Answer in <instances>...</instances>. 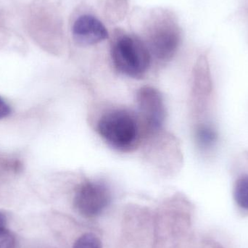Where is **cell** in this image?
I'll list each match as a JSON object with an SVG mask.
<instances>
[{
    "mask_svg": "<svg viewBox=\"0 0 248 248\" xmlns=\"http://www.w3.org/2000/svg\"><path fill=\"white\" fill-rule=\"evenodd\" d=\"M97 128L103 140L118 151H131L140 141L138 122L128 110H114L105 113L98 121Z\"/></svg>",
    "mask_w": 248,
    "mask_h": 248,
    "instance_id": "cell-1",
    "label": "cell"
},
{
    "mask_svg": "<svg viewBox=\"0 0 248 248\" xmlns=\"http://www.w3.org/2000/svg\"><path fill=\"white\" fill-rule=\"evenodd\" d=\"M112 58L118 71L127 77L141 78L150 66V52L140 39L124 36L113 45Z\"/></svg>",
    "mask_w": 248,
    "mask_h": 248,
    "instance_id": "cell-2",
    "label": "cell"
},
{
    "mask_svg": "<svg viewBox=\"0 0 248 248\" xmlns=\"http://www.w3.org/2000/svg\"><path fill=\"white\" fill-rule=\"evenodd\" d=\"M110 201L111 194L106 184L89 181L81 185L77 190L74 205L80 214L92 218L102 214Z\"/></svg>",
    "mask_w": 248,
    "mask_h": 248,
    "instance_id": "cell-3",
    "label": "cell"
},
{
    "mask_svg": "<svg viewBox=\"0 0 248 248\" xmlns=\"http://www.w3.org/2000/svg\"><path fill=\"white\" fill-rule=\"evenodd\" d=\"M137 104L141 116L152 131L161 128L166 119L164 100L160 92L151 87H141L137 94Z\"/></svg>",
    "mask_w": 248,
    "mask_h": 248,
    "instance_id": "cell-4",
    "label": "cell"
},
{
    "mask_svg": "<svg viewBox=\"0 0 248 248\" xmlns=\"http://www.w3.org/2000/svg\"><path fill=\"white\" fill-rule=\"evenodd\" d=\"M73 36L79 45H93L108 37V33L104 25L93 16H81L73 26Z\"/></svg>",
    "mask_w": 248,
    "mask_h": 248,
    "instance_id": "cell-5",
    "label": "cell"
},
{
    "mask_svg": "<svg viewBox=\"0 0 248 248\" xmlns=\"http://www.w3.org/2000/svg\"><path fill=\"white\" fill-rule=\"evenodd\" d=\"M179 41V34L175 28L170 26H162L153 32L150 37V52L157 59L169 61L176 53Z\"/></svg>",
    "mask_w": 248,
    "mask_h": 248,
    "instance_id": "cell-6",
    "label": "cell"
},
{
    "mask_svg": "<svg viewBox=\"0 0 248 248\" xmlns=\"http://www.w3.org/2000/svg\"><path fill=\"white\" fill-rule=\"evenodd\" d=\"M217 140V131L214 128L206 124L198 125L195 131V141L201 150H209L215 144Z\"/></svg>",
    "mask_w": 248,
    "mask_h": 248,
    "instance_id": "cell-7",
    "label": "cell"
},
{
    "mask_svg": "<svg viewBox=\"0 0 248 248\" xmlns=\"http://www.w3.org/2000/svg\"><path fill=\"white\" fill-rule=\"evenodd\" d=\"M234 198L240 207L248 209V176H243L236 182Z\"/></svg>",
    "mask_w": 248,
    "mask_h": 248,
    "instance_id": "cell-8",
    "label": "cell"
},
{
    "mask_svg": "<svg viewBox=\"0 0 248 248\" xmlns=\"http://www.w3.org/2000/svg\"><path fill=\"white\" fill-rule=\"evenodd\" d=\"M73 248H103V246L97 236L88 233L77 239Z\"/></svg>",
    "mask_w": 248,
    "mask_h": 248,
    "instance_id": "cell-9",
    "label": "cell"
},
{
    "mask_svg": "<svg viewBox=\"0 0 248 248\" xmlns=\"http://www.w3.org/2000/svg\"><path fill=\"white\" fill-rule=\"evenodd\" d=\"M0 248H16V238L8 230L0 232Z\"/></svg>",
    "mask_w": 248,
    "mask_h": 248,
    "instance_id": "cell-10",
    "label": "cell"
},
{
    "mask_svg": "<svg viewBox=\"0 0 248 248\" xmlns=\"http://www.w3.org/2000/svg\"><path fill=\"white\" fill-rule=\"evenodd\" d=\"M11 113V108L10 106L0 97V119H4L10 116Z\"/></svg>",
    "mask_w": 248,
    "mask_h": 248,
    "instance_id": "cell-11",
    "label": "cell"
},
{
    "mask_svg": "<svg viewBox=\"0 0 248 248\" xmlns=\"http://www.w3.org/2000/svg\"><path fill=\"white\" fill-rule=\"evenodd\" d=\"M6 225H7V219L5 216L0 213V232L6 230Z\"/></svg>",
    "mask_w": 248,
    "mask_h": 248,
    "instance_id": "cell-12",
    "label": "cell"
}]
</instances>
